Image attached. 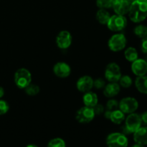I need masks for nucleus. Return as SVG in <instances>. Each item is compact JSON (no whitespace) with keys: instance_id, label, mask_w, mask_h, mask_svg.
Masks as SVG:
<instances>
[{"instance_id":"aec40b11","label":"nucleus","mask_w":147,"mask_h":147,"mask_svg":"<svg viewBox=\"0 0 147 147\" xmlns=\"http://www.w3.org/2000/svg\"><path fill=\"white\" fill-rule=\"evenodd\" d=\"M111 14L107 9H99L96 13V20L100 24H107L109 19L111 17Z\"/></svg>"},{"instance_id":"7ed1b4c3","label":"nucleus","mask_w":147,"mask_h":147,"mask_svg":"<svg viewBox=\"0 0 147 147\" xmlns=\"http://www.w3.org/2000/svg\"><path fill=\"white\" fill-rule=\"evenodd\" d=\"M14 83L20 89H24L32 83V74L24 67L18 69L14 73Z\"/></svg>"},{"instance_id":"9b49d317","label":"nucleus","mask_w":147,"mask_h":147,"mask_svg":"<svg viewBox=\"0 0 147 147\" xmlns=\"http://www.w3.org/2000/svg\"><path fill=\"white\" fill-rule=\"evenodd\" d=\"M76 88L81 93H86L93 88V79L89 76H83L78 80Z\"/></svg>"},{"instance_id":"412c9836","label":"nucleus","mask_w":147,"mask_h":147,"mask_svg":"<svg viewBox=\"0 0 147 147\" xmlns=\"http://www.w3.org/2000/svg\"><path fill=\"white\" fill-rule=\"evenodd\" d=\"M138 56H139V54H138L137 50L133 47H128L124 52L125 58L129 62H131V63L134 62L136 59H138Z\"/></svg>"},{"instance_id":"a211bd4d","label":"nucleus","mask_w":147,"mask_h":147,"mask_svg":"<svg viewBox=\"0 0 147 147\" xmlns=\"http://www.w3.org/2000/svg\"><path fill=\"white\" fill-rule=\"evenodd\" d=\"M125 115L126 114L123 112H122L120 109H118L111 112L109 119L114 124L119 125L125 121V119H126Z\"/></svg>"},{"instance_id":"39448f33","label":"nucleus","mask_w":147,"mask_h":147,"mask_svg":"<svg viewBox=\"0 0 147 147\" xmlns=\"http://www.w3.org/2000/svg\"><path fill=\"white\" fill-rule=\"evenodd\" d=\"M127 40L126 36L122 33L114 34L110 37L108 42V46L112 52L117 53L123 50L126 47Z\"/></svg>"},{"instance_id":"393cba45","label":"nucleus","mask_w":147,"mask_h":147,"mask_svg":"<svg viewBox=\"0 0 147 147\" xmlns=\"http://www.w3.org/2000/svg\"><path fill=\"white\" fill-rule=\"evenodd\" d=\"M47 147H66V143L62 138H54L48 142Z\"/></svg>"},{"instance_id":"72a5a7b5","label":"nucleus","mask_w":147,"mask_h":147,"mask_svg":"<svg viewBox=\"0 0 147 147\" xmlns=\"http://www.w3.org/2000/svg\"><path fill=\"white\" fill-rule=\"evenodd\" d=\"M131 147H145V146H144V145H141V144H134Z\"/></svg>"},{"instance_id":"f704fd0d","label":"nucleus","mask_w":147,"mask_h":147,"mask_svg":"<svg viewBox=\"0 0 147 147\" xmlns=\"http://www.w3.org/2000/svg\"><path fill=\"white\" fill-rule=\"evenodd\" d=\"M25 147H38V146L35 144H28V145H27Z\"/></svg>"},{"instance_id":"f8f14e48","label":"nucleus","mask_w":147,"mask_h":147,"mask_svg":"<svg viewBox=\"0 0 147 147\" xmlns=\"http://www.w3.org/2000/svg\"><path fill=\"white\" fill-rule=\"evenodd\" d=\"M53 73L57 77L65 78L70 76L71 73V68L67 63L65 62H58L53 67Z\"/></svg>"},{"instance_id":"c9c22d12","label":"nucleus","mask_w":147,"mask_h":147,"mask_svg":"<svg viewBox=\"0 0 147 147\" xmlns=\"http://www.w3.org/2000/svg\"><path fill=\"white\" fill-rule=\"evenodd\" d=\"M146 62H147V57H146Z\"/></svg>"},{"instance_id":"2f4dec72","label":"nucleus","mask_w":147,"mask_h":147,"mask_svg":"<svg viewBox=\"0 0 147 147\" xmlns=\"http://www.w3.org/2000/svg\"><path fill=\"white\" fill-rule=\"evenodd\" d=\"M142 123L147 125V111H144L142 115H140Z\"/></svg>"},{"instance_id":"f257e3e1","label":"nucleus","mask_w":147,"mask_h":147,"mask_svg":"<svg viewBox=\"0 0 147 147\" xmlns=\"http://www.w3.org/2000/svg\"><path fill=\"white\" fill-rule=\"evenodd\" d=\"M131 21L140 23L147 17V0H134L131 4L128 12Z\"/></svg>"},{"instance_id":"2eb2a0df","label":"nucleus","mask_w":147,"mask_h":147,"mask_svg":"<svg viewBox=\"0 0 147 147\" xmlns=\"http://www.w3.org/2000/svg\"><path fill=\"white\" fill-rule=\"evenodd\" d=\"M121 90V86L118 83H109L103 88V95L109 98H113Z\"/></svg>"},{"instance_id":"7c9ffc66","label":"nucleus","mask_w":147,"mask_h":147,"mask_svg":"<svg viewBox=\"0 0 147 147\" xmlns=\"http://www.w3.org/2000/svg\"><path fill=\"white\" fill-rule=\"evenodd\" d=\"M141 49H142V51L144 54H147V36L142 38V44H141Z\"/></svg>"},{"instance_id":"b1692460","label":"nucleus","mask_w":147,"mask_h":147,"mask_svg":"<svg viewBox=\"0 0 147 147\" xmlns=\"http://www.w3.org/2000/svg\"><path fill=\"white\" fill-rule=\"evenodd\" d=\"M119 86L124 88H130L133 84V80L132 78L129 76L125 75V76H121V78L119 79Z\"/></svg>"},{"instance_id":"c756f323","label":"nucleus","mask_w":147,"mask_h":147,"mask_svg":"<svg viewBox=\"0 0 147 147\" xmlns=\"http://www.w3.org/2000/svg\"><path fill=\"white\" fill-rule=\"evenodd\" d=\"M93 110H94L96 115H101L103 114V113H104L106 108H105L103 105H100L98 103L96 106L93 107Z\"/></svg>"},{"instance_id":"6e6552de","label":"nucleus","mask_w":147,"mask_h":147,"mask_svg":"<svg viewBox=\"0 0 147 147\" xmlns=\"http://www.w3.org/2000/svg\"><path fill=\"white\" fill-rule=\"evenodd\" d=\"M139 108V102L133 97H126L119 102V109L125 114L134 113Z\"/></svg>"},{"instance_id":"1a4fd4ad","label":"nucleus","mask_w":147,"mask_h":147,"mask_svg":"<svg viewBox=\"0 0 147 147\" xmlns=\"http://www.w3.org/2000/svg\"><path fill=\"white\" fill-rule=\"evenodd\" d=\"M96 116L93 108L83 106L77 111L76 119L80 123H88L94 119Z\"/></svg>"},{"instance_id":"4468645a","label":"nucleus","mask_w":147,"mask_h":147,"mask_svg":"<svg viewBox=\"0 0 147 147\" xmlns=\"http://www.w3.org/2000/svg\"><path fill=\"white\" fill-rule=\"evenodd\" d=\"M131 71L136 76H145L147 73V62L144 59H136L131 63Z\"/></svg>"},{"instance_id":"f3484780","label":"nucleus","mask_w":147,"mask_h":147,"mask_svg":"<svg viewBox=\"0 0 147 147\" xmlns=\"http://www.w3.org/2000/svg\"><path fill=\"white\" fill-rule=\"evenodd\" d=\"M83 102L85 106L93 108L98 103V98L96 93L90 90L84 93L83 96Z\"/></svg>"},{"instance_id":"9d476101","label":"nucleus","mask_w":147,"mask_h":147,"mask_svg":"<svg viewBox=\"0 0 147 147\" xmlns=\"http://www.w3.org/2000/svg\"><path fill=\"white\" fill-rule=\"evenodd\" d=\"M73 42L71 33L67 30H63L57 34L56 37V44L61 50H66L70 47Z\"/></svg>"},{"instance_id":"ddd939ff","label":"nucleus","mask_w":147,"mask_h":147,"mask_svg":"<svg viewBox=\"0 0 147 147\" xmlns=\"http://www.w3.org/2000/svg\"><path fill=\"white\" fill-rule=\"evenodd\" d=\"M131 4L128 0H113L112 8L116 14L125 16L129 12Z\"/></svg>"},{"instance_id":"20e7f679","label":"nucleus","mask_w":147,"mask_h":147,"mask_svg":"<svg viewBox=\"0 0 147 147\" xmlns=\"http://www.w3.org/2000/svg\"><path fill=\"white\" fill-rule=\"evenodd\" d=\"M106 142L108 147H128L129 145L126 135L121 132H113L108 135Z\"/></svg>"},{"instance_id":"f03ea898","label":"nucleus","mask_w":147,"mask_h":147,"mask_svg":"<svg viewBox=\"0 0 147 147\" xmlns=\"http://www.w3.org/2000/svg\"><path fill=\"white\" fill-rule=\"evenodd\" d=\"M142 121L140 115L135 112L128 114V116L125 119V125L122 129V133L125 135L134 134L142 126Z\"/></svg>"},{"instance_id":"4be33fe9","label":"nucleus","mask_w":147,"mask_h":147,"mask_svg":"<svg viewBox=\"0 0 147 147\" xmlns=\"http://www.w3.org/2000/svg\"><path fill=\"white\" fill-rule=\"evenodd\" d=\"M25 93L30 96H35L40 93V88L37 85L34 84V83H30L27 87L24 89Z\"/></svg>"},{"instance_id":"bb28decb","label":"nucleus","mask_w":147,"mask_h":147,"mask_svg":"<svg viewBox=\"0 0 147 147\" xmlns=\"http://www.w3.org/2000/svg\"><path fill=\"white\" fill-rule=\"evenodd\" d=\"M119 109V102L117 100L113 98H110V100H108L106 103V110L109 111H113L116 109Z\"/></svg>"},{"instance_id":"dca6fc26","label":"nucleus","mask_w":147,"mask_h":147,"mask_svg":"<svg viewBox=\"0 0 147 147\" xmlns=\"http://www.w3.org/2000/svg\"><path fill=\"white\" fill-rule=\"evenodd\" d=\"M134 140L136 144L147 145V126H141L134 133Z\"/></svg>"},{"instance_id":"473e14b6","label":"nucleus","mask_w":147,"mask_h":147,"mask_svg":"<svg viewBox=\"0 0 147 147\" xmlns=\"http://www.w3.org/2000/svg\"><path fill=\"white\" fill-rule=\"evenodd\" d=\"M4 88H3L2 87H1V86H0V98H1L3 97V96H4Z\"/></svg>"},{"instance_id":"cd10ccee","label":"nucleus","mask_w":147,"mask_h":147,"mask_svg":"<svg viewBox=\"0 0 147 147\" xmlns=\"http://www.w3.org/2000/svg\"><path fill=\"white\" fill-rule=\"evenodd\" d=\"M9 110V103L4 100H0V116L6 114Z\"/></svg>"},{"instance_id":"c85d7f7f","label":"nucleus","mask_w":147,"mask_h":147,"mask_svg":"<svg viewBox=\"0 0 147 147\" xmlns=\"http://www.w3.org/2000/svg\"><path fill=\"white\" fill-rule=\"evenodd\" d=\"M106 85V81L101 78H98L96 80H93V88L96 89H98V90L103 89Z\"/></svg>"},{"instance_id":"6ab92c4d","label":"nucleus","mask_w":147,"mask_h":147,"mask_svg":"<svg viewBox=\"0 0 147 147\" xmlns=\"http://www.w3.org/2000/svg\"><path fill=\"white\" fill-rule=\"evenodd\" d=\"M135 86L138 91L143 94H147V76H138L135 80Z\"/></svg>"},{"instance_id":"0eeeda50","label":"nucleus","mask_w":147,"mask_h":147,"mask_svg":"<svg viewBox=\"0 0 147 147\" xmlns=\"http://www.w3.org/2000/svg\"><path fill=\"white\" fill-rule=\"evenodd\" d=\"M121 70L117 63H111L105 70V78L109 83H118L121 77Z\"/></svg>"},{"instance_id":"a878e982","label":"nucleus","mask_w":147,"mask_h":147,"mask_svg":"<svg viewBox=\"0 0 147 147\" xmlns=\"http://www.w3.org/2000/svg\"><path fill=\"white\" fill-rule=\"evenodd\" d=\"M96 5L99 9H110L113 5V0H96Z\"/></svg>"},{"instance_id":"5701e85b","label":"nucleus","mask_w":147,"mask_h":147,"mask_svg":"<svg viewBox=\"0 0 147 147\" xmlns=\"http://www.w3.org/2000/svg\"><path fill=\"white\" fill-rule=\"evenodd\" d=\"M134 33L139 38H144L147 36V27L144 24H139L135 27L134 30Z\"/></svg>"},{"instance_id":"423d86ee","label":"nucleus","mask_w":147,"mask_h":147,"mask_svg":"<svg viewBox=\"0 0 147 147\" xmlns=\"http://www.w3.org/2000/svg\"><path fill=\"white\" fill-rule=\"evenodd\" d=\"M106 25L111 31L117 32L126 28L127 26V20L125 16L113 14L111 16Z\"/></svg>"}]
</instances>
